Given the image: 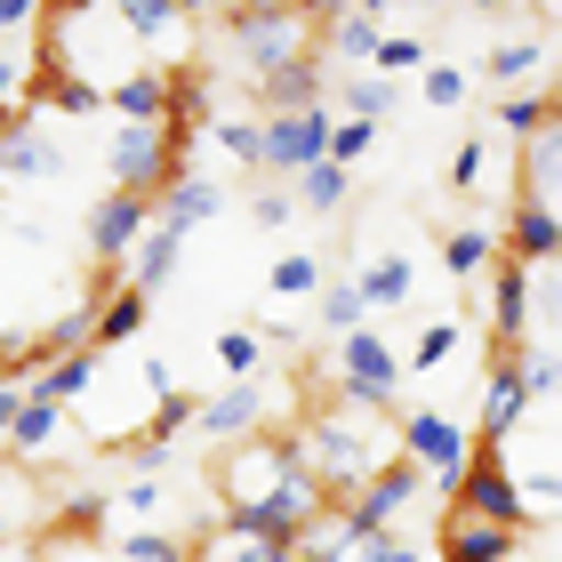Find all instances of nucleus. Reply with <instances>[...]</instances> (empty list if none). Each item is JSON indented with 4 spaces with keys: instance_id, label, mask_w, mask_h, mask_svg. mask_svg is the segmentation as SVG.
<instances>
[{
    "instance_id": "5",
    "label": "nucleus",
    "mask_w": 562,
    "mask_h": 562,
    "mask_svg": "<svg viewBox=\"0 0 562 562\" xmlns=\"http://www.w3.org/2000/svg\"><path fill=\"white\" fill-rule=\"evenodd\" d=\"M450 515H474V522H498V530H530V506H522V482L506 474V442H474L467 474L450 482Z\"/></svg>"
},
{
    "instance_id": "3",
    "label": "nucleus",
    "mask_w": 562,
    "mask_h": 562,
    "mask_svg": "<svg viewBox=\"0 0 562 562\" xmlns=\"http://www.w3.org/2000/svg\"><path fill=\"white\" fill-rule=\"evenodd\" d=\"M225 33H234L241 65L258 72V81H273L290 57H305V48H314V9H281V0H258V9H225Z\"/></svg>"
},
{
    "instance_id": "13",
    "label": "nucleus",
    "mask_w": 562,
    "mask_h": 562,
    "mask_svg": "<svg viewBox=\"0 0 562 562\" xmlns=\"http://www.w3.org/2000/svg\"><path fill=\"white\" fill-rule=\"evenodd\" d=\"M515 353H522V346H498L491 378H482V442H506V434L522 426V411H530V394H522V370H515Z\"/></svg>"
},
{
    "instance_id": "47",
    "label": "nucleus",
    "mask_w": 562,
    "mask_h": 562,
    "mask_svg": "<svg viewBox=\"0 0 562 562\" xmlns=\"http://www.w3.org/2000/svg\"><path fill=\"white\" fill-rule=\"evenodd\" d=\"M482 161H491V145H482V137L458 145V153H450V193H474V186H482Z\"/></svg>"
},
{
    "instance_id": "40",
    "label": "nucleus",
    "mask_w": 562,
    "mask_h": 562,
    "mask_svg": "<svg viewBox=\"0 0 562 562\" xmlns=\"http://www.w3.org/2000/svg\"><path fill=\"white\" fill-rule=\"evenodd\" d=\"M402 72H426V41L418 33H386L378 41V81H402Z\"/></svg>"
},
{
    "instance_id": "41",
    "label": "nucleus",
    "mask_w": 562,
    "mask_h": 562,
    "mask_svg": "<svg viewBox=\"0 0 562 562\" xmlns=\"http://www.w3.org/2000/svg\"><path fill=\"white\" fill-rule=\"evenodd\" d=\"M346 562H426V547L402 539V530H378V539H353Z\"/></svg>"
},
{
    "instance_id": "11",
    "label": "nucleus",
    "mask_w": 562,
    "mask_h": 562,
    "mask_svg": "<svg viewBox=\"0 0 562 562\" xmlns=\"http://www.w3.org/2000/svg\"><path fill=\"white\" fill-rule=\"evenodd\" d=\"M145 225H153V201H130V193H105L89 210V258L105 266V273H121V258L145 241Z\"/></svg>"
},
{
    "instance_id": "42",
    "label": "nucleus",
    "mask_w": 562,
    "mask_h": 562,
    "mask_svg": "<svg viewBox=\"0 0 562 562\" xmlns=\"http://www.w3.org/2000/svg\"><path fill=\"white\" fill-rule=\"evenodd\" d=\"M217 153H225V161H241L249 177H258V121L225 113V121H217Z\"/></svg>"
},
{
    "instance_id": "46",
    "label": "nucleus",
    "mask_w": 562,
    "mask_h": 562,
    "mask_svg": "<svg viewBox=\"0 0 562 562\" xmlns=\"http://www.w3.org/2000/svg\"><path fill=\"white\" fill-rule=\"evenodd\" d=\"M418 97H426V105H442V113H450L458 97H467V72H458V65H426V72H418Z\"/></svg>"
},
{
    "instance_id": "49",
    "label": "nucleus",
    "mask_w": 562,
    "mask_h": 562,
    "mask_svg": "<svg viewBox=\"0 0 562 562\" xmlns=\"http://www.w3.org/2000/svg\"><path fill=\"white\" fill-rule=\"evenodd\" d=\"M16 81H24V65L0 57V113H16Z\"/></svg>"
},
{
    "instance_id": "14",
    "label": "nucleus",
    "mask_w": 562,
    "mask_h": 562,
    "mask_svg": "<svg viewBox=\"0 0 562 562\" xmlns=\"http://www.w3.org/2000/svg\"><path fill=\"white\" fill-rule=\"evenodd\" d=\"M378 41H386V24H378V9H314V48L322 57H353L370 65Z\"/></svg>"
},
{
    "instance_id": "26",
    "label": "nucleus",
    "mask_w": 562,
    "mask_h": 562,
    "mask_svg": "<svg viewBox=\"0 0 562 562\" xmlns=\"http://www.w3.org/2000/svg\"><path fill=\"white\" fill-rule=\"evenodd\" d=\"M186 562H297V554L273 547V539H249V530H234V522H217L210 539H193Z\"/></svg>"
},
{
    "instance_id": "34",
    "label": "nucleus",
    "mask_w": 562,
    "mask_h": 562,
    "mask_svg": "<svg viewBox=\"0 0 562 562\" xmlns=\"http://www.w3.org/2000/svg\"><path fill=\"white\" fill-rule=\"evenodd\" d=\"M338 97H346V121H370V130H378V121L394 113V97H402V89H394V81H378V72H362V81H346Z\"/></svg>"
},
{
    "instance_id": "6",
    "label": "nucleus",
    "mask_w": 562,
    "mask_h": 562,
    "mask_svg": "<svg viewBox=\"0 0 562 562\" xmlns=\"http://www.w3.org/2000/svg\"><path fill=\"white\" fill-rule=\"evenodd\" d=\"M394 458H411L426 482L450 491V482L467 474V458H474V434L458 418H442V411H394Z\"/></svg>"
},
{
    "instance_id": "28",
    "label": "nucleus",
    "mask_w": 562,
    "mask_h": 562,
    "mask_svg": "<svg viewBox=\"0 0 562 562\" xmlns=\"http://www.w3.org/2000/svg\"><path fill=\"white\" fill-rule=\"evenodd\" d=\"M193 402H201V394H177V386H169L161 402H153V426H137V434H130V450H145V458H153V450H169L177 434H186V418H193Z\"/></svg>"
},
{
    "instance_id": "7",
    "label": "nucleus",
    "mask_w": 562,
    "mask_h": 562,
    "mask_svg": "<svg viewBox=\"0 0 562 562\" xmlns=\"http://www.w3.org/2000/svg\"><path fill=\"white\" fill-rule=\"evenodd\" d=\"M418 491H426V474L411 467V458H386V467H378L346 506H329V515H338L346 539H378V530H394V522L418 506Z\"/></svg>"
},
{
    "instance_id": "39",
    "label": "nucleus",
    "mask_w": 562,
    "mask_h": 562,
    "mask_svg": "<svg viewBox=\"0 0 562 562\" xmlns=\"http://www.w3.org/2000/svg\"><path fill=\"white\" fill-rule=\"evenodd\" d=\"M547 65V41H498L491 48V81L506 89V81H530V72Z\"/></svg>"
},
{
    "instance_id": "27",
    "label": "nucleus",
    "mask_w": 562,
    "mask_h": 562,
    "mask_svg": "<svg viewBox=\"0 0 562 562\" xmlns=\"http://www.w3.org/2000/svg\"><path fill=\"white\" fill-rule=\"evenodd\" d=\"M346 193H353V169H338V161H314L305 177H290V201H305V210H346Z\"/></svg>"
},
{
    "instance_id": "36",
    "label": "nucleus",
    "mask_w": 562,
    "mask_h": 562,
    "mask_svg": "<svg viewBox=\"0 0 562 562\" xmlns=\"http://www.w3.org/2000/svg\"><path fill=\"white\" fill-rule=\"evenodd\" d=\"M186 554H193V547L177 539V530H153V522H145V530H130V539H121L113 562H186Z\"/></svg>"
},
{
    "instance_id": "51",
    "label": "nucleus",
    "mask_w": 562,
    "mask_h": 562,
    "mask_svg": "<svg viewBox=\"0 0 562 562\" xmlns=\"http://www.w3.org/2000/svg\"><path fill=\"white\" fill-rule=\"evenodd\" d=\"M72 562H113V554H72Z\"/></svg>"
},
{
    "instance_id": "50",
    "label": "nucleus",
    "mask_w": 562,
    "mask_h": 562,
    "mask_svg": "<svg viewBox=\"0 0 562 562\" xmlns=\"http://www.w3.org/2000/svg\"><path fill=\"white\" fill-rule=\"evenodd\" d=\"M16 411H24V386H0V434L16 426Z\"/></svg>"
},
{
    "instance_id": "20",
    "label": "nucleus",
    "mask_w": 562,
    "mask_h": 562,
    "mask_svg": "<svg viewBox=\"0 0 562 562\" xmlns=\"http://www.w3.org/2000/svg\"><path fill=\"white\" fill-rule=\"evenodd\" d=\"M411 290H418V266L402 258V249H386V258H362V273H353V297H362V314H394Z\"/></svg>"
},
{
    "instance_id": "37",
    "label": "nucleus",
    "mask_w": 562,
    "mask_h": 562,
    "mask_svg": "<svg viewBox=\"0 0 562 562\" xmlns=\"http://www.w3.org/2000/svg\"><path fill=\"white\" fill-rule=\"evenodd\" d=\"M329 338H346V329H362L370 314H362V297H353V281H322V314H314Z\"/></svg>"
},
{
    "instance_id": "4",
    "label": "nucleus",
    "mask_w": 562,
    "mask_h": 562,
    "mask_svg": "<svg viewBox=\"0 0 562 562\" xmlns=\"http://www.w3.org/2000/svg\"><path fill=\"white\" fill-rule=\"evenodd\" d=\"M297 474V458L281 434H249V442H234L217 458V498H225V522H241V515H258V506L281 491V482Z\"/></svg>"
},
{
    "instance_id": "10",
    "label": "nucleus",
    "mask_w": 562,
    "mask_h": 562,
    "mask_svg": "<svg viewBox=\"0 0 562 562\" xmlns=\"http://www.w3.org/2000/svg\"><path fill=\"white\" fill-rule=\"evenodd\" d=\"M547 281L530 273V266H506V258H491V329H498V346H530V314H539V297Z\"/></svg>"
},
{
    "instance_id": "30",
    "label": "nucleus",
    "mask_w": 562,
    "mask_h": 562,
    "mask_svg": "<svg viewBox=\"0 0 562 562\" xmlns=\"http://www.w3.org/2000/svg\"><path fill=\"white\" fill-rule=\"evenodd\" d=\"M491 113H498V130H515V137H547L562 105H554V89H530V97H498Z\"/></svg>"
},
{
    "instance_id": "35",
    "label": "nucleus",
    "mask_w": 562,
    "mask_h": 562,
    "mask_svg": "<svg viewBox=\"0 0 562 562\" xmlns=\"http://www.w3.org/2000/svg\"><path fill=\"white\" fill-rule=\"evenodd\" d=\"M450 353H458V322H426V329H418V346L402 353V378H411V370H418V378H426V370H442Z\"/></svg>"
},
{
    "instance_id": "21",
    "label": "nucleus",
    "mask_w": 562,
    "mask_h": 562,
    "mask_svg": "<svg viewBox=\"0 0 562 562\" xmlns=\"http://www.w3.org/2000/svg\"><path fill=\"white\" fill-rule=\"evenodd\" d=\"M57 442H65V411H48V402L24 394V411H16V426H9V434H0V450H9L16 467H41V458L57 450Z\"/></svg>"
},
{
    "instance_id": "25",
    "label": "nucleus",
    "mask_w": 562,
    "mask_h": 562,
    "mask_svg": "<svg viewBox=\"0 0 562 562\" xmlns=\"http://www.w3.org/2000/svg\"><path fill=\"white\" fill-rule=\"evenodd\" d=\"M177 258H186V234H169V225H145V241L130 249V290H161V281L177 273Z\"/></svg>"
},
{
    "instance_id": "24",
    "label": "nucleus",
    "mask_w": 562,
    "mask_h": 562,
    "mask_svg": "<svg viewBox=\"0 0 562 562\" xmlns=\"http://www.w3.org/2000/svg\"><path fill=\"white\" fill-rule=\"evenodd\" d=\"M145 305H153V297L121 281V290H113L105 305H97V322H89V353H113V346H130L137 329H145Z\"/></svg>"
},
{
    "instance_id": "33",
    "label": "nucleus",
    "mask_w": 562,
    "mask_h": 562,
    "mask_svg": "<svg viewBox=\"0 0 562 562\" xmlns=\"http://www.w3.org/2000/svg\"><path fill=\"white\" fill-rule=\"evenodd\" d=\"M491 258H498V234H491V225H458L450 249H442L450 273H491Z\"/></svg>"
},
{
    "instance_id": "22",
    "label": "nucleus",
    "mask_w": 562,
    "mask_h": 562,
    "mask_svg": "<svg viewBox=\"0 0 562 562\" xmlns=\"http://www.w3.org/2000/svg\"><path fill=\"white\" fill-rule=\"evenodd\" d=\"M105 105L121 113V130H161L169 81H161V72H121V81H105Z\"/></svg>"
},
{
    "instance_id": "23",
    "label": "nucleus",
    "mask_w": 562,
    "mask_h": 562,
    "mask_svg": "<svg viewBox=\"0 0 562 562\" xmlns=\"http://www.w3.org/2000/svg\"><path fill=\"white\" fill-rule=\"evenodd\" d=\"M314 105H322V48H305L266 81V113H314Z\"/></svg>"
},
{
    "instance_id": "31",
    "label": "nucleus",
    "mask_w": 562,
    "mask_h": 562,
    "mask_svg": "<svg viewBox=\"0 0 562 562\" xmlns=\"http://www.w3.org/2000/svg\"><path fill=\"white\" fill-rule=\"evenodd\" d=\"M266 362V329H225L217 338V370H225V386H249Z\"/></svg>"
},
{
    "instance_id": "45",
    "label": "nucleus",
    "mask_w": 562,
    "mask_h": 562,
    "mask_svg": "<svg viewBox=\"0 0 562 562\" xmlns=\"http://www.w3.org/2000/svg\"><path fill=\"white\" fill-rule=\"evenodd\" d=\"M290 210H297L290 186H258V193H249V225H258V234H281V225H290Z\"/></svg>"
},
{
    "instance_id": "1",
    "label": "nucleus",
    "mask_w": 562,
    "mask_h": 562,
    "mask_svg": "<svg viewBox=\"0 0 562 562\" xmlns=\"http://www.w3.org/2000/svg\"><path fill=\"white\" fill-rule=\"evenodd\" d=\"M386 426H394V418L314 411V418H305V434H290V458H297V474L322 491V506H346V498L394 458V450H386Z\"/></svg>"
},
{
    "instance_id": "52",
    "label": "nucleus",
    "mask_w": 562,
    "mask_h": 562,
    "mask_svg": "<svg viewBox=\"0 0 562 562\" xmlns=\"http://www.w3.org/2000/svg\"><path fill=\"white\" fill-rule=\"evenodd\" d=\"M0 547H9V515H0Z\"/></svg>"
},
{
    "instance_id": "2",
    "label": "nucleus",
    "mask_w": 562,
    "mask_h": 562,
    "mask_svg": "<svg viewBox=\"0 0 562 562\" xmlns=\"http://www.w3.org/2000/svg\"><path fill=\"white\" fill-rule=\"evenodd\" d=\"M329 394L338 411H362V418H394V394H402V353L378 338V329H346L338 353H329Z\"/></svg>"
},
{
    "instance_id": "12",
    "label": "nucleus",
    "mask_w": 562,
    "mask_h": 562,
    "mask_svg": "<svg viewBox=\"0 0 562 562\" xmlns=\"http://www.w3.org/2000/svg\"><path fill=\"white\" fill-rule=\"evenodd\" d=\"M193 426L210 434V442H249V434H266V386L249 378V386H217L210 402H193Z\"/></svg>"
},
{
    "instance_id": "29",
    "label": "nucleus",
    "mask_w": 562,
    "mask_h": 562,
    "mask_svg": "<svg viewBox=\"0 0 562 562\" xmlns=\"http://www.w3.org/2000/svg\"><path fill=\"white\" fill-rule=\"evenodd\" d=\"M113 24H121L130 41H161V33L186 24V9H177V0H113Z\"/></svg>"
},
{
    "instance_id": "18",
    "label": "nucleus",
    "mask_w": 562,
    "mask_h": 562,
    "mask_svg": "<svg viewBox=\"0 0 562 562\" xmlns=\"http://www.w3.org/2000/svg\"><path fill=\"white\" fill-rule=\"evenodd\" d=\"M442 562H515V530H498V522H474V515H442Z\"/></svg>"
},
{
    "instance_id": "43",
    "label": "nucleus",
    "mask_w": 562,
    "mask_h": 562,
    "mask_svg": "<svg viewBox=\"0 0 562 562\" xmlns=\"http://www.w3.org/2000/svg\"><path fill=\"white\" fill-rule=\"evenodd\" d=\"M161 506H169V491H161V474H137V482H121V498L105 506V515H161Z\"/></svg>"
},
{
    "instance_id": "16",
    "label": "nucleus",
    "mask_w": 562,
    "mask_h": 562,
    "mask_svg": "<svg viewBox=\"0 0 562 562\" xmlns=\"http://www.w3.org/2000/svg\"><path fill=\"white\" fill-rule=\"evenodd\" d=\"M97 378H105V353H57V362H48L24 394L48 402V411H72V402H89V394H97Z\"/></svg>"
},
{
    "instance_id": "15",
    "label": "nucleus",
    "mask_w": 562,
    "mask_h": 562,
    "mask_svg": "<svg viewBox=\"0 0 562 562\" xmlns=\"http://www.w3.org/2000/svg\"><path fill=\"white\" fill-rule=\"evenodd\" d=\"M554 241H562V217L547 210V201H522V210L506 217V241H498V258H506V266H530V273H539V266L554 258Z\"/></svg>"
},
{
    "instance_id": "17",
    "label": "nucleus",
    "mask_w": 562,
    "mask_h": 562,
    "mask_svg": "<svg viewBox=\"0 0 562 562\" xmlns=\"http://www.w3.org/2000/svg\"><path fill=\"white\" fill-rule=\"evenodd\" d=\"M161 81H169L161 130H169V145H177V153H193V130L210 121V72H201V65H186V72H161Z\"/></svg>"
},
{
    "instance_id": "9",
    "label": "nucleus",
    "mask_w": 562,
    "mask_h": 562,
    "mask_svg": "<svg viewBox=\"0 0 562 562\" xmlns=\"http://www.w3.org/2000/svg\"><path fill=\"white\" fill-rule=\"evenodd\" d=\"M65 153L48 137V121L33 113H0V177H16V186H41V177H57Z\"/></svg>"
},
{
    "instance_id": "48",
    "label": "nucleus",
    "mask_w": 562,
    "mask_h": 562,
    "mask_svg": "<svg viewBox=\"0 0 562 562\" xmlns=\"http://www.w3.org/2000/svg\"><path fill=\"white\" fill-rule=\"evenodd\" d=\"M0 24H9V33L16 24H41V0H0Z\"/></svg>"
},
{
    "instance_id": "44",
    "label": "nucleus",
    "mask_w": 562,
    "mask_h": 562,
    "mask_svg": "<svg viewBox=\"0 0 562 562\" xmlns=\"http://www.w3.org/2000/svg\"><path fill=\"white\" fill-rule=\"evenodd\" d=\"M370 145H378V130H370V121H329V161H338V169H353Z\"/></svg>"
},
{
    "instance_id": "8",
    "label": "nucleus",
    "mask_w": 562,
    "mask_h": 562,
    "mask_svg": "<svg viewBox=\"0 0 562 562\" xmlns=\"http://www.w3.org/2000/svg\"><path fill=\"white\" fill-rule=\"evenodd\" d=\"M329 105H314V113H266L258 121V169L266 177H305L314 161H329Z\"/></svg>"
},
{
    "instance_id": "32",
    "label": "nucleus",
    "mask_w": 562,
    "mask_h": 562,
    "mask_svg": "<svg viewBox=\"0 0 562 562\" xmlns=\"http://www.w3.org/2000/svg\"><path fill=\"white\" fill-rule=\"evenodd\" d=\"M266 290L273 297H314L322 290V258H314V249H281L273 273H266Z\"/></svg>"
},
{
    "instance_id": "38",
    "label": "nucleus",
    "mask_w": 562,
    "mask_h": 562,
    "mask_svg": "<svg viewBox=\"0 0 562 562\" xmlns=\"http://www.w3.org/2000/svg\"><path fill=\"white\" fill-rule=\"evenodd\" d=\"M97 522H105V498H89V491H81V498H65V515L48 522V547H81Z\"/></svg>"
},
{
    "instance_id": "19",
    "label": "nucleus",
    "mask_w": 562,
    "mask_h": 562,
    "mask_svg": "<svg viewBox=\"0 0 562 562\" xmlns=\"http://www.w3.org/2000/svg\"><path fill=\"white\" fill-rule=\"evenodd\" d=\"M153 201H161V217H153V225H169V234H193V225H210V217L225 210V186L193 169V177H177V186H161Z\"/></svg>"
}]
</instances>
